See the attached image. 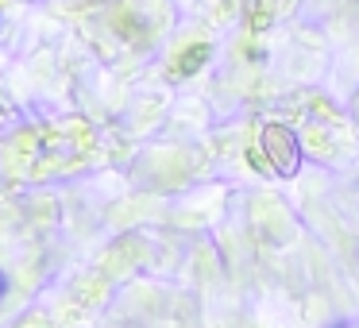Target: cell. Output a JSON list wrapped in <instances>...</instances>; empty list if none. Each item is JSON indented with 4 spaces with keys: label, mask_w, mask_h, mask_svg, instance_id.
Masks as SVG:
<instances>
[{
    "label": "cell",
    "mask_w": 359,
    "mask_h": 328,
    "mask_svg": "<svg viewBox=\"0 0 359 328\" xmlns=\"http://www.w3.org/2000/svg\"><path fill=\"white\" fill-rule=\"evenodd\" d=\"M263 151L271 155V170L282 178H294L297 174V139L290 128L282 124H266L263 128Z\"/></svg>",
    "instance_id": "obj_1"
}]
</instances>
